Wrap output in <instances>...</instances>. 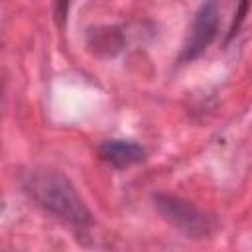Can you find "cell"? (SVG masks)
Masks as SVG:
<instances>
[{
	"instance_id": "obj_5",
	"label": "cell",
	"mask_w": 252,
	"mask_h": 252,
	"mask_svg": "<svg viewBox=\"0 0 252 252\" xmlns=\"http://www.w3.org/2000/svg\"><path fill=\"white\" fill-rule=\"evenodd\" d=\"M87 43L91 47V51L94 55H102V57H110L116 55L122 45H124V35L118 28L114 26H102V28H93L89 30L87 35Z\"/></svg>"
},
{
	"instance_id": "obj_2",
	"label": "cell",
	"mask_w": 252,
	"mask_h": 252,
	"mask_svg": "<svg viewBox=\"0 0 252 252\" xmlns=\"http://www.w3.org/2000/svg\"><path fill=\"white\" fill-rule=\"evenodd\" d=\"M219 30V8L215 2H207L201 4V8L195 14L193 20V30L189 39L183 45V51L179 55V61H191L195 57H199L215 39Z\"/></svg>"
},
{
	"instance_id": "obj_1",
	"label": "cell",
	"mask_w": 252,
	"mask_h": 252,
	"mask_svg": "<svg viewBox=\"0 0 252 252\" xmlns=\"http://www.w3.org/2000/svg\"><path fill=\"white\" fill-rule=\"evenodd\" d=\"M24 187L37 205L57 215L59 219H65L73 224L91 222L89 209L75 191L73 183L63 173L53 169H33L26 175Z\"/></svg>"
},
{
	"instance_id": "obj_4",
	"label": "cell",
	"mask_w": 252,
	"mask_h": 252,
	"mask_svg": "<svg viewBox=\"0 0 252 252\" xmlns=\"http://www.w3.org/2000/svg\"><path fill=\"white\" fill-rule=\"evenodd\" d=\"M100 158L114 167H130L144 161L146 152L142 146L130 140H108L98 148Z\"/></svg>"
},
{
	"instance_id": "obj_3",
	"label": "cell",
	"mask_w": 252,
	"mask_h": 252,
	"mask_svg": "<svg viewBox=\"0 0 252 252\" xmlns=\"http://www.w3.org/2000/svg\"><path fill=\"white\" fill-rule=\"evenodd\" d=\"M154 201H156L158 211L169 222H173L175 226L185 230L187 234L201 236V234H205L209 230L207 228V219L191 203H187V201H183L179 197H171V195H156Z\"/></svg>"
}]
</instances>
